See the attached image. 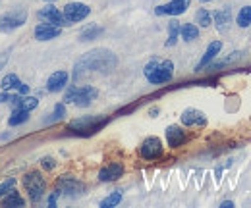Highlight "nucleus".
Listing matches in <instances>:
<instances>
[{
	"label": "nucleus",
	"mask_w": 251,
	"mask_h": 208,
	"mask_svg": "<svg viewBox=\"0 0 251 208\" xmlns=\"http://www.w3.org/2000/svg\"><path fill=\"white\" fill-rule=\"evenodd\" d=\"M195 20H197V23H199L201 27H209V25L213 23L211 12H209V10H205V8H199V10H197V14H195Z\"/></svg>",
	"instance_id": "c756f323"
},
{
	"label": "nucleus",
	"mask_w": 251,
	"mask_h": 208,
	"mask_svg": "<svg viewBox=\"0 0 251 208\" xmlns=\"http://www.w3.org/2000/svg\"><path fill=\"white\" fill-rule=\"evenodd\" d=\"M143 73L151 85H164V83L172 81V77H174V64H172V60L153 58L147 62Z\"/></svg>",
	"instance_id": "7ed1b4c3"
},
{
	"label": "nucleus",
	"mask_w": 251,
	"mask_h": 208,
	"mask_svg": "<svg viewBox=\"0 0 251 208\" xmlns=\"http://www.w3.org/2000/svg\"><path fill=\"white\" fill-rule=\"evenodd\" d=\"M0 205L4 208H22L27 205V201H25L16 189H10V191L0 199Z\"/></svg>",
	"instance_id": "6ab92c4d"
},
{
	"label": "nucleus",
	"mask_w": 251,
	"mask_h": 208,
	"mask_svg": "<svg viewBox=\"0 0 251 208\" xmlns=\"http://www.w3.org/2000/svg\"><path fill=\"white\" fill-rule=\"evenodd\" d=\"M56 189L60 191V195L64 197H70V199H77L81 195H85L87 191V185L81 181V179L74 178V176H68L64 174L56 179Z\"/></svg>",
	"instance_id": "423d86ee"
},
{
	"label": "nucleus",
	"mask_w": 251,
	"mask_h": 208,
	"mask_svg": "<svg viewBox=\"0 0 251 208\" xmlns=\"http://www.w3.org/2000/svg\"><path fill=\"white\" fill-rule=\"evenodd\" d=\"M20 83H22V79H20L16 73H8V75H4L0 87H2V91H16Z\"/></svg>",
	"instance_id": "a878e982"
},
{
	"label": "nucleus",
	"mask_w": 251,
	"mask_h": 208,
	"mask_svg": "<svg viewBox=\"0 0 251 208\" xmlns=\"http://www.w3.org/2000/svg\"><path fill=\"white\" fill-rule=\"evenodd\" d=\"M20 96H22V94H18V92H14V91H2V92H0V104H10V106H14Z\"/></svg>",
	"instance_id": "7c9ffc66"
},
{
	"label": "nucleus",
	"mask_w": 251,
	"mask_h": 208,
	"mask_svg": "<svg viewBox=\"0 0 251 208\" xmlns=\"http://www.w3.org/2000/svg\"><path fill=\"white\" fill-rule=\"evenodd\" d=\"M16 183H18V179L16 178H8V179H4L2 183H0V199L10 191V189H14L16 187Z\"/></svg>",
	"instance_id": "473e14b6"
},
{
	"label": "nucleus",
	"mask_w": 251,
	"mask_h": 208,
	"mask_svg": "<svg viewBox=\"0 0 251 208\" xmlns=\"http://www.w3.org/2000/svg\"><path fill=\"white\" fill-rule=\"evenodd\" d=\"M58 197H60V191H58V189H54V191L49 195V199H47V205H49V208H54L56 205H58Z\"/></svg>",
	"instance_id": "72a5a7b5"
},
{
	"label": "nucleus",
	"mask_w": 251,
	"mask_h": 208,
	"mask_svg": "<svg viewBox=\"0 0 251 208\" xmlns=\"http://www.w3.org/2000/svg\"><path fill=\"white\" fill-rule=\"evenodd\" d=\"M110 121L108 116H100V114H93V116H81V118L72 119L66 125V131L77 135V137H91L95 133H99L102 127H106V123Z\"/></svg>",
	"instance_id": "f03ea898"
},
{
	"label": "nucleus",
	"mask_w": 251,
	"mask_h": 208,
	"mask_svg": "<svg viewBox=\"0 0 251 208\" xmlns=\"http://www.w3.org/2000/svg\"><path fill=\"white\" fill-rule=\"evenodd\" d=\"M99 96V89L93 85H70L64 92V104H75L85 108Z\"/></svg>",
	"instance_id": "39448f33"
},
{
	"label": "nucleus",
	"mask_w": 251,
	"mask_h": 208,
	"mask_svg": "<svg viewBox=\"0 0 251 208\" xmlns=\"http://www.w3.org/2000/svg\"><path fill=\"white\" fill-rule=\"evenodd\" d=\"M220 50H222V43H220V41H213V43H209V46H207V50H205L203 58L199 60V64L195 66V71L205 69V68H207V66H209L213 60L219 56Z\"/></svg>",
	"instance_id": "f3484780"
},
{
	"label": "nucleus",
	"mask_w": 251,
	"mask_h": 208,
	"mask_svg": "<svg viewBox=\"0 0 251 208\" xmlns=\"http://www.w3.org/2000/svg\"><path fill=\"white\" fill-rule=\"evenodd\" d=\"M39 106V96H31V94H22L20 98H18V102L12 106V110L14 108H22V110H27V112H31Z\"/></svg>",
	"instance_id": "aec40b11"
},
{
	"label": "nucleus",
	"mask_w": 251,
	"mask_h": 208,
	"mask_svg": "<svg viewBox=\"0 0 251 208\" xmlns=\"http://www.w3.org/2000/svg\"><path fill=\"white\" fill-rule=\"evenodd\" d=\"M37 18L43 22V23H52V25H58V27H68V20L64 18V14L54 6V4H47L45 8H41L37 12Z\"/></svg>",
	"instance_id": "1a4fd4ad"
},
{
	"label": "nucleus",
	"mask_w": 251,
	"mask_h": 208,
	"mask_svg": "<svg viewBox=\"0 0 251 208\" xmlns=\"http://www.w3.org/2000/svg\"><path fill=\"white\" fill-rule=\"evenodd\" d=\"M39 164H41V168H43L45 172H52V170L56 168V160H54V156H43V158L39 160Z\"/></svg>",
	"instance_id": "2f4dec72"
},
{
	"label": "nucleus",
	"mask_w": 251,
	"mask_h": 208,
	"mask_svg": "<svg viewBox=\"0 0 251 208\" xmlns=\"http://www.w3.org/2000/svg\"><path fill=\"white\" fill-rule=\"evenodd\" d=\"M180 121L184 127H205L207 125V116L199 108H186L180 116Z\"/></svg>",
	"instance_id": "f8f14e48"
},
{
	"label": "nucleus",
	"mask_w": 251,
	"mask_h": 208,
	"mask_svg": "<svg viewBox=\"0 0 251 208\" xmlns=\"http://www.w3.org/2000/svg\"><path fill=\"white\" fill-rule=\"evenodd\" d=\"M124 164L122 162H110L106 164L104 168L99 170V181L100 183H110V181H118V179L124 176Z\"/></svg>",
	"instance_id": "ddd939ff"
},
{
	"label": "nucleus",
	"mask_w": 251,
	"mask_h": 208,
	"mask_svg": "<svg viewBox=\"0 0 251 208\" xmlns=\"http://www.w3.org/2000/svg\"><path fill=\"white\" fill-rule=\"evenodd\" d=\"M68 81H70V73L66 69H56L47 79V91L49 92H60V91L66 89Z\"/></svg>",
	"instance_id": "2eb2a0df"
},
{
	"label": "nucleus",
	"mask_w": 251,
	"mask_h": 208,
	"mask_svg": "<svg viewBox=\"0 0 251 208\" xmlns=\"http://www.w3.org/2000/svg\"><path fill=\"white\" fill-rule=\"evenodd\" d=\"M116 66H118V58L114 52L106 48H93L75 62L72 75H74V81H77L89 73H110L116 69Z\"/></svg>",
	"instance_id": "f257e3e1"
},
{
	"label": "nucleus",
	"mask_w": 251,
	"mask_h": 208,
	"mask_svg": "<svg viewBox=\"0 0 251 208\" xmlns=\"http://www.w3.org/2000/svg\"><path fill=\"white\" fill-rule=\"evenodd\" d=\"M62 14H64V18L68 20V23L72 25V23L83 22V20L91 14V8H89L87 4H83V2H70V4L64 6Z\"/></svg>",
	"instance_id": "9d476101"
},
{
	"label": "nucleus",
	"mask_w": 251,
	"mask_h": 208,
	"mask_svg": "<svg viewBox=\"0 0 251 208\" xmlns=\"http://www.w3.org/2000/svg\"><path fill=\"white\" fill-rule=\"evenodd\" d=\"M220 207H222V208H232V207H234V203H232V201H224Z\"/></svg>",
	"instance_id": "e433bc0d"
},
{
	"label": "nucleus",
	"mask_w": 251,
	"mask_h": 208,
	"mask_svg": "<svg viewBox=\"0 0 251 208\" xmlns=\"http://www.w3.org/2000/svg\"><path fill=\"white\" fill-rule=\"evenodd\" d=\"M189 8V0H170L168 4H162L155 8L157 16H180Z\"/></svg>",
	"instance_id": "4468645a"
},
{
	"label": "nucleus",
	"mask_w": 251,
	"mask_h": 208,
	"mask_svg": "<svg viewBox=\"0 0 251 208\" xmlns=\"http://www.w3.org/2000/svg\"><path fill=\"white\" fill-rule=\"evenodd\" d=\"M104 33V29L100 27V25H97V23H91V25H87V27H83L81 33H79V41H93L97 37H100Z\"/></svg>",
	"instance_id": "5701e85b"
},
{
	"label": "nucleus",
	"mask_w": 251,
	"mask_h": 208,
	"mask_svg": "<svg viewBox=\"0 0 251 208\" xmlns=\"http://www.w3.org/2000/svg\"><path fill=\"white\" fill-rule=\"evenodd\" d=\"M66 118V104L64 102H58L50 114V118H47V123H56V121H62Z\"/></svg>",
	"instance_id": "c85d7f7f"
},
{
	"label": "nucleus",
	"mask_w": 251,
	"mask_h": 208,
	"mask_svg": "<svg viewBox=\"0 0 251 208\" xmlns=\"http://www.w3.org/2000/svg\"><path fill=\"white\" fill-rule=\"evenodd\" d=\"M180 37L186 43H191V41L199 39V27L195 23H184V25H180Z\"/></svg>",
	"instance_id": "b1692460"
},
{
	"label": "nucleus",
	"mask_w": 251,
	"mask_h": 208,
	"mask_svg": "<svg viewBox=\"0 0 251 208\" xmlns=\"http://www.w3.org/2000/svg\"><path fill=\"white\" fill-rule=\"evenodd\" d=\"M162 154H164V145H162V141L158 137H155V135L147 137L139 145V156H141V160L155 162L158 158H162Z\"/></svg>",
	"instance_id": "6e6552de"
},
{
	"label": "nucleus",
	"mask_w": 251,
	"mask_h": 208,
	"mask_svg": "<svg viewBox=\"0 0 251 208\" xmlns=\"http://www.w3.org/2000/svg\"><path fill=\"white\" fill-rule=\"evenodd\" d=\"M149 114H151V116H153V118H157V114H158V108H153V110H151V112H149Z\"/></svg>",
	"instance_id": "4c0bfd02"
},
{
	"label": "nucleus",
	"mask_w": 251,
	"mask_h": 208,
	"mask_svg": "<svg viewBox=\"0 0 251 208\" xmlns=\"http://www.w3.org/2000/svg\"><path fill=\"white\" fill-rule=\"evenodd\" d=\"M242 58H244V52H242V50H238V52H232L230 56L219 60V62H215V60H213L207 68H209L211 71H215V69H220V68H224V66H228V64H234V62H238V60H242Z\"/></svg>",
	"instance_id": "4be33fe9"
},
{
	"label": "nucleus",
	"mask_w": 251,
	"mask_h": 208,
	"mask_svg": "<svg viewBox=\"0 0 251 208\" xmlns=\"http://www.w3.org/2000/svg\"><path fill=\"white\" fill-rule=\"evenodd\" d=\"M22 185H24L31 205H39L43 201V197L47 193V179H45V176L39 170L25 172L24 178H22Z\"/></svg>",
	"instance_id": "20e7f679"
},
{
	"label": "nucleus",
	"mask_w": 251,
	"mask_h": 208,
	"mask_svg": "<svg viewBox=\"0 0 251 208\" xmlns=\"http://www.w3.org/2000/svg\"><path fill=\"white\" fill-rule=\"evenodd\" d=\"M16 92H18V94H29V85L22 81V83L18 85V89H16Z\"/></svg>",
	"instance_id": "f704fd0d"
},
{
	"label": "nucleus",
	"mask_w": 251,
	"mask_h": 208,
	"mask_svg": "<svg viewBox=\"0 0 251 208\" xmlns=\"http://www.w3.org/2000/svg\"><path fill=\"white\" fill-rule=\"evenodd\" d=\"M122 203V191H114L110 193L106 199L100 201V208H112V207H118Z\"/></svg>",
	"instance_id": "cd10ccee"
},
{
	"label": "nucleus",
	"mask_w": 251,
	"mask_h": 208,
	"mask_svg": "<svg viewBox=\"0 0 251 208\" xmlns=\"http://www.w3.org/2000/svg\"><path fill=\"white\" fill-rule=\"evenodd\" d=\"M35 39L37 41H52V39H58L60 33H62V27L58 25H52V23H39L35 29Z\"/></svg>",
	"instance_id": "dca6fc26"
},
{
	"label": "nucleus",
	"mask_w": 251,
	"mask_h": 208,
	"mask_svg": "<svg viewBox=\"0 0 251 208\" xmlns=\"http://www.w3.org/2000/svg\"><path fill=\"white\" fill-rule=\"evenodd\" d=\"M178 37H180V22L178 20H172L168 22V39H166V46H174L178 43Z\"/></svg>",
	"instance_id": "393cba45"
},
{
	"label": "nucleus",
	"mask_w": 251,
	"mask_h": 208,
	"mask_svg": "<svg viewBox=\"0 0 251 208\" xmlns=\"http://www.w3.org/2000/svg\"><path fill=\"white\" fill-rule=\"evenodd\" d=\"M164 137H166V145H168V149H180V147H184L186 143H188V133H186V129L184 127H180V125H168L166 127V131H164Z\"/></svg>",
	"instance_id": "9b49d317"
},
{
	"label": "nucleus",
	"mask_w": 251,
	"mask_h": 208,
	"mask_svg": "<svg viewBox=\"0 0 251 208\" xmlns=\"http://www.w3.org/2000/svg\"><path fill=\"white\" fill-rule=\"evenodd\" d=\"M25 121H29V112L27 110H22V108H14L12 114H10V118H8V125L10 127H18V125H22Z\"/></svg>",
	"instance_id": "412c9836"
},
{
	"label": "nucleus",
	"mask_w": 251,
	"mask_h": 208,
	"mask_svg": "<svg viewBox=\"0 0 251 208\" xmlns=\"http://www.w3.org/2000/svg\"><path fill=\"white\" fill-rule=\"evenodd\" d=\"M25 22H27V10H25V8L10 10V12H6V14L0 16V31L12 33L14 29L22 27Z\"/></svg>",
	"instance_id": "0eeeda50"
},
{
	"label": "nucleus",
	"mask_w": 251,
	"mask_h": 208,
	"mask_svg": "<svg viewBox=\"0 0 251 208\" xmlns=\"http://www.w3.org/2000/svg\"><path fill=\"white\" fill-rule=\"evenodd\" d=\"M201 2H211V0H201Z\"/></svg>",
	"instance_id": "58836bf2"
},
{
	"label": "nucleus",
	"mask_w": 251,
	"mask_h": 208,
	"mask_svg": "<svg viewBox=\"0 0 251 208\" xmlns=\"http://www.w3.org/2000/svg\"><path fill=\"white\" fill-rule=\"evenodd\" d=\"M236 23H238L242 29L250 27L251 25V6H244V8L240 10V14H238V18H236Z\"/></svg>",
	"instance_id": "bb28decb"
},
{
	"label": "nucleus",
	"mask_w": 251,
	"mask_h": 208,
	"mask_svg": "<svg viewBox=\"0 0 251 208\" xmlns=\"http://www.w3.org/2000/svg\"><path fill=\"white\" fill-rule=\"evenodd\" d=\"M211 18H213V22H215V27L222 33V31H226L228 27H230V22H232V10H230V6H224V8H220V10H217V12H213Z\"/></svg>",
	"instance_id": "a211bd4d"
},
{
	"label": "nucleus",
	"mask_w": 251,
	"mask_h": 208,
	"mask_svg": "<svg viewBox=\"0 0 251 208\" xmlns=\"http://www.w3.org/2000/svg\"><path fill=\"white\" fill-rule=\"evenodd\" d=\"M6 64H8V54H4V52H2V54H0V69H4V66H6Z\"/></svg>",
	"instance_id": "c9c22d12"
}]
</instances>
